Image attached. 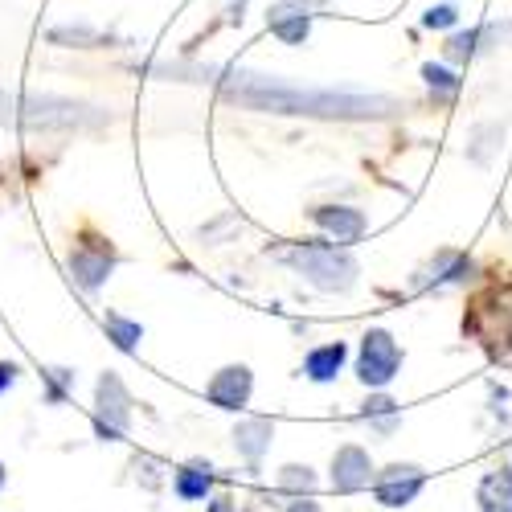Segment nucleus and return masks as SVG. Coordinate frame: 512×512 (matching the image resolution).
I'll list each match as a JSON object with an SVG mask.
<instances>
[{"mask_svg": "<svg viewBox=\"0 0 512 512\" xmlns=\"http://www.w3.org/2000/svg\"><path fill=\"white\" fill-rule=\"evenodd\" d=\"M226 99L250 111L271 115H308V119H386L398 111L386 95H357V91H304L295 82H279L267 74H234L226 82Z\"/></svg>", "mask_w": 512, "mask_h": 512, "instance_id": "obj_1", "label": "nucleus"}, {"mask_svg": "<svg viewBox=\"0 0 512 512\" xmlns=\"http://www.w3.org/2000/svg\"><path fill=\"white\" fill-rule=\"evenodd\" d=\"M275 259L287 263L291 271H300L320 291H345V287L357 283V259H353L349 250H336V246L295 242L287 250H275Z\"/></svg>", "mask_w": 512, "mask_h": 512, "instance_id": "obj_2", "label": "nucleus"}, {"mask_svg": "<svg viewBox=\"0 0 512 512\" xmlns=\"http://www.w3.org/2000/svg\"><path fill=\"white\" fill-rule=\"evenodd\" d=\"M402 369V349L386 328H369L361 336V353H357V377L369 390H386Z\"/></svg>", "mask_w": 512, "mask_h": 512, "instance_id": "obj_3", "label": "nucleus"}, {"mask_svg": "<svg viewBox=\"0 0 512 512\" xmlns=\"http://www.w3.org/2000/svg\"><path fill=\"white\" fill-rule=\"evenodd\" d=\"M103 115H95V107H78L66 99H17V123L25 127H78V123H99Z\"/></svg>", "mask_w": 512, "mask_h": 512, "instance_id": "obj_4", "label": "nucleus"}, {"mask_svg": "<svg viewBox=\"0 0 512 512\" xmlns=\"http://www.w3.org/2000/svg\"><path fill=\"white\" fill-rule=\"evenodd\" d=\"M95 426L103 439H119L127 426H132V398H127L123 381L115 373L99 377V390H95Z\"/></svg>", "mask_w": 512, "mask_h": 512, "instance_id": "obj_5", "label": "nucleus"}, {"mask_svg": "<svg viewBox=\"0 0 512 512\" xmlns=\"http://www.w3.org/2000/svg\"><path fill=\"white\" fill-rule=\"evenodd\" d=\"M426 488V472L422 467H386V472H381L377 480H373V496L381 500V504H390V508H406L418 492Z\"/></svg>", "mask_w": 512, "mask_h": 512, "instance_id": "obj_6", "label": "nucleus"}, {"mask_svg": "<svg viewBox=\"0 0 512 512\" xmlns=\"http://www.w3.org/2000/svg\"><path fill=\"white\" fill-rule=\"evenodd\" d=\"M250 390H254V377L246 365H226L213 373V381L205 386V398L218 406V410H242L250 402Z\"/></svg>", "mask_w": 512, "mask_h": 512, "instance_id": "obj_7", "label": "nucleus"}, {"mask_svg": "<svg viewBox=\"0 0 512 512\" xmlns=\"http://www.w3.org/2000/svg\"><path fill=\"white\" fill-rule=\"evenodd\" d=\"M111 267H115V254H111V246H99V242H82L70 254V275H74V283L82 291L103 287L107 275H111Z\"/></svg>", "mask_w": 512, "mask_h": 512, "instance_id": "obj_8", "label": "nucleus"}, {"mask_svg": "<svg viewBox=\"0 0 512 512\" xmlns=\"http://www.w3.org/2000/svg\"><path fill=\"white\" fill-rule=\"evenodd\" d=\"M312 222H316L328 238H336L340 246L357 242V238L369 230V218H365L361 209H353V205H320V209H312Z\"/></svg>", "mask_w": 512, "mask_h": 512, "instance_id": "obj_9", "label": "nucleus"}, {"mask_svg": "<svg viewBox=\"0 0 512 512\" xmlns=\"http://www.w3.org/2000/svg\"><path fill=\"white\" fill-rule=\"evenodd\" d=\"M267 25L279 41H287V46H304L308 29H312V13H308L304 0H279V5L267 13Z\"/></svg>", "mask_w": 512, "mask_h": 512, "instance_id": "obj_10", "label": "nucleus"}, {"mask_svg": "<svg viewBox=\"0 0 512 512\" xmlns=\"http://www.w3.org/2000/svg\"><path fill=\"white\" fill-rule=\"evenodd\" d=\"M369 455L361 451V447H340L336 455H332V488L336 492H357V488H365L369 484Z\"/></svg>", "mask_w": 512, "mask_h": 512, "instance_id": "obj_11", "label": "nucleus"}, {"mask_svg": "<svg viewBox=\"0 0 512 512\" xmlns=\"http://www.w3.org/2000/svg\"><path fill=\"white\" fill-rule=\"evenodd\" d=\"M480 512H512V467H496L476 488Z\"/></svg>", "mask_w": 512, "mask_h": 512, "instance_id": "obj_12", "label": "nucleus"}, {"mask_svg": "<svg viewBox=\"0 0 512 512\" xmlns=\"http://www.w3.org/2000/svg\"><path fill=\"white\" fill-rule=\"evenodd\" d=\"M271 435H275L271 418H246V422H238V431H234V447L250 463H259L267 455V447H271Z\"/></svg>", "mask_w": 512, "mask_h": 512, "instance_id": "obj_13", "label": "nucleus"}, {"mask_svg": "<svg viewBox=\"0 0 512 512\" xmlns=\"http://www.w3.org/2000/svg\"><path fill=\"white\" fill-rule=\"evenodd\" d=\"M345 357H349V345H345V340H332V345H320V349L308 353L304 373L312 381H332L340 373V365H345Z\"/></svg>", "mask_w": 512, "mask_h": 512, "instance_id": "obj_14", "label": "nucleus"}, {"mask_svg": "<svg viewBox=\"0 0 512 512\" xmlns=\"http://www.w3.org/2000/svg\"><path fill=\"white\" fill-rule=\"evenodd\" d=\"M467 271H472V259H467V254H455V250H443L439 259H435V267H431V275L426 279H418L422 287H439V283H459Z\"/></svg>", "mask_w": 512, "mask_h": 512, "instance_id": "obj_15", "label": "nucleus"}, {"mask_svg": "<svg viewBox=\"0 0 512 512\" xmlns=\"http://www.w3.org/2000/svg\"><path fill=\"white\" fill-rule=\"evenodd\" d=\"M209 488H213L209 467L193 463V467H181V472H177V496H181V500H205Z\"/></svg>", "mask_w": 512, "mask_h": 512, "instance_id": "obj_16", "label": "nucleus"}, {"mask_svg": "<svg viewBox=\"0 0 512 512\" xmlns=\"http://www.w3.org/2000/svg\"><path fill=\"white\" fill-rule=\"evenodd\" d=\"M492 33H496L492 25H484V29H467V33H451V37H447V58H476L480 41H488Z\"/></svg>", "mask_w": 512, "mask_h": 512, "instance_id": "obj_17", "label": "nucleus"}, {"mask_svg": "<svg viewBox=\"0 0 512 512\" xmlns=\"http://www.w3.org/2000/svg\"><path fill=\"white\" fill-rule=\"evenodd\" d=\"M103 328L111 332V340H115V345H119L123 353H132V349H136V340L144 336V328H140L136 320H123V316H115V312H107V316H103Z\"/></svg>", "mask_w": 512, "mask_h": 512, "instance_id": "obj_18", "label": "nucleus"}, {"mask_svg": "<svg viewBox=\"0 0 512 512\" xmlns=\"http://www.w3.org/2000/svg\"><path fill=\"white\" fill-rule=\"evenodd\" d=\"M279 488H287V492H312V488H316V476H312V467L287 463L283 472H279Z\"/></svg>", "mask_w": 512, "mask_h": 512, "instance_id": "obj_19", "label": "nucleus"}, {"mask_svg": "<svg viewBox=\"0 0 512 512\" xmlns=\"http://www.w3.org/2000/svg\"><path fill=\"white\" fill-rule=\"evenodd\" d=\"M422 78H426V87H431V91H443V95H455V91H459V78H455L451 70L435 66V62L422 66Z\"/></svg>", "mask_w": 512, "mask_h": 512, "instance_id": "obj_20", "label": "nucleus"}, {"mask_svg": "<svg viewBox=\"0 0 512 512\" xmlns=\"http://www.w3.org/2000/svg\"><path fill=\"white\" fill-rule=\"evenodd\" d=\"M455 21H459V9L455 5H435V9H426V17H422L426 29H451Z\"/></svg>", "mask_w": 512, "mask_h": 512, "instance_id": "obj_21", "label": "nucleus"}, {"mask_svg": "<svg viewBox=\"0 0 512 512\" xmlns=\"http://www.w3.org/2000/svg\"><path fill=\"white\" fill-rule=\"evenodd\" d=\"M0 123H17V99L0 91Z\"/></svg>", "mask_w": 512, "mask_h": 512, "instance_id": "obj_22", "label": "nucleus"}, {"mask_svg": "<svg viewBox=\"0 0 512 512\" xmlns=\"http://www.w3.org/2000/svg\"><path fill=\"white\" fill-rule=\"evenodd\" d=\"M13 377H17V365H5V361H0V394L13 386Z\"/></svg>", "mask_w": 512, "mask_h": 512, "instance_id": "obj_23", "label": "nucleus"}, {"mask_svg": "<svg viewBox=\"0 0 512 512\" xmlns=\"http://www.w3.org/2000/svg\"><path fill=\"white\" fill-rule=\"evenodd\" d=\"M209 512H234V504H230V500H213Z\"/></svg>", "mask_w": 512, "mask_h": 512, "instance_id": "obj_24", "label": "nucleus"}, {"mask_svg": "<svg viewBox=\"0 0 512 512\" xmlns=\"http://www.w3.org/2000/svg\"><path fill=\"white\" fill-rule=\"evenodd\" d=\"M291 512H316V504H304V508H291Z\"/></svg>", "mask_w": 512, "mask_h": 512, "instance_id": "obj_25", "label": "nucleus"}, {"mask_svg": "<svg viewBox=\"0 0 512 512\" xmlns=\"http://www.w3.org/2000/svg\"><path fill=\"white\" fill-rule=\"evenodd\" d=\"M0 484H5V467H0Z\"/></svg>", "mask_w": 512, "mask_h": 512, "instance_id": "obj_26", "label": "nucleus"}]
</instances>
